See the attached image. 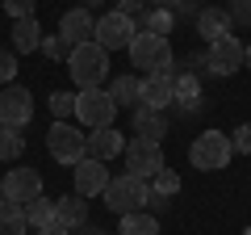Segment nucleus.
<instances>
[{
	"mask_svg": "<svg viewBox=\"0 0 251 235\" xmlns=\"http://www.w3.org/2000/svg\"><path fill=\"white\" fill-rule=\"evenodd\" d=\"M172 88H176V105H180V109H197V101H201V80H197V72L172 76Z\"/></svg>",
	"mask_w": 251,
	"mask_h": 235,
	"instance_id": "412c9836",
	"label": "nucleus"
},
{
	"mask_svg": "<svg viewBox=\"0 0 251 235\" xmlns=\"http://www.w3.org/2000/svg\"><path fill=\"white\" fill-rule=\"evenodd\" d=\"M4 4V13H9L13 21H21V17H34V4L38 0H0Z\"/></svg>",
	"mask_w": 251,
	"mask_h": 235,
	"instance_id": "c85d7f7f",
	"label": "nucleus"
},
{
	"mask_svg": "<svg viewBox=\"0 0 251 235\" xmlns=\"http://www.w3.org/2000/svg\"><path fill=\"white\" fill-rule=\"evenodd\" d=\"M38 46H42V26H38V17L13 21V51L17 55H34Z\"/></svg>",
	"mask_w": 251,
	"mask_h": 235,
	"instance_id": "aec40b11",
	"label": "nucleus"
},
{
	"mask_svg": "<svg viewBox=\"0 0 251 235\" xmlns=\"http://www.w3.org/2000/svg\"><path fill=\"white\" fill-rule=\"evenodd\" d=\"M243 67H251V42H247V63H243Z\"/></svg>",
	"mask_w": 251,
	"mask_h": 235,
	"instance_id": "e433bc0d",
	"label": "nucleus"
},
{
	"mask_svg": "<svg viewBox=\"0 0 251 235\" xmlns=\"http://www.w3.org/2000/svg\"><path fill=\"white\" fill-rule=\"evenodd\" d=\"M243 63H247V46H243L234 34H226V38H218V42H209L205 67H209L214 76H234Z\"/></svg>",
	"mask_w": 251,
	"mask_h": 235,
	"instance_id": "6e6552de",
	"label": "nucleus"
},
{
	"mask_svg": "<svg viewBox=\"0 0 251 235\" xmlns=\"http://www.w3.org/2000/svg\"><path fill=\"white\" fill-rule=\"evenodd\" d=\"M54 223H63V227H84V223H88V202H84L80 193L54 198Z\"/></svg>",
	"mask_w": 251,
	"mask_h": 235,
	"instance_id": "6ab92c4d",
	"label": "nucleus"
},
{
	"mask_svg": "<svg viewBox=\"0 0 251 235\" xmlns=\"http://www.w3.org/2000/svg\"><path fill=\"white\" fill-rule=\"evenodd\" d=\"M172 42L159 34H147V29H138L134 42H130V63L138 67L143 76H168L172 72Z\"/></svg>",
	"mask_w": 251,
	"mask_h": 235,
	"instance_id": "f257e3e1",
	"label": "nucleus"
},
{
	"mask_svg": "<svg viewBox=\"0 0 251 235\" xmlns=\"http://www.w3.org/2000/svg\"><path fill=\"white\" fill-rule=\"evenodd\" d=\"M25 223L38 227V231H42L46 223H54V202H50V198H34V202H25Z\"/></svg>",
	"mask_w": 251,
	"mask_h": 235,
	"instance_id": "bb28decb",
	"label": "nucleus"
},
{
	"mask_svg": "<svg viewBox=\"0 0 251 235\" xmlns=\"http://www.w3.org/2000/svg\"><path fill=\"white\" fill-rule=\"evenodd\" d=\"M25 206H17V202H0V235H25Z\"/></svg>",
	"mask_w": 251,
	"mask_h": 235,
	"instance_id": "4be33fe9",
	"label": "nucleus"
},
{
	"mask_svg": "<svg viewBox=\"0 0 251 235\" xmlns=\"http://www.w3.org/2000/svg\"><path fill=\"white\" fill-rule=\"evenodd\" d=\"M75 118H80L88 130L113 126L117 105H113V97H109V88H80L75 92Z\"/></svg>",
	"mask_w": 251,
	"mask_h": 235,
	"instance_id": "423d86ee",
	"label": "nucleus"
},
{
	"mask_svg": "<svg viewBox=\"0 0 251 235\" xmlns=\"http://www.w3.org/2000/svg\"><path fill=\"white\" fill-rule=\"evenodd\" d=\"M143 9H147V0H117V13H126V17H138Z\"/></svg>",
	"mask_w": 251,
	"mask_h": 235,
	"instance_id": "473e14b6",
	"label": "nucleus"
},
{
	"mask_svg": "<svg viewBox=\"0 0 251 235\" xmlns=\"http://www.w3.org/2000/svg\"><path fill=\"white\" fill-rule=\"evenodd\" d=\"M0 202H4V181H0Z\"/></svg>",
	"mask_w": 251,
	"mask_h": 235,
	"instance_id": "4c0bfd02",
	"label": "nucleus"
},
{
	"mask_svg": "<svg viewBox=\"0 0 251 235\" xmlns=\"http://www.w3.org/2000/svg\"><path fill=\"white\" fill-rule=\"evenodd\" d=\"M122 151H126V135L117 126H100V130L88 135V155H92V160L109 164V160H117Z\"/></svg>",
	"mask_w": 251,
	"mask_h": 235,
	"instance_id": "4468645a",
	"label": "nucleus"
},
{
	"mask_svg": "<svg viewBox=\"0 0 251 235\" xmlns=\"http://www.w3.org/2000/svg\"><path fill=\"white\" fill-rule=\"evenodd\" d=\"M230 26H234L230 13L218 9V4H209V9H201V13H197V34L205 38V42H218V38H226V34H230Z\"/></svg>",
	"mask_w": 251,
	"mask_h": 235,
	"instance_id": "f3484780",
	"label": "nucleus"
},
{
	"mask_svg": "<svg viewBox=\"0 0 251 235\" xmlns=\"http://www.w3.org/2000/svg\"><path fill=\"white\" fill-rule=\"evenodd\" d=\"M130 126H134V135H138V139H147V143H159V139L168 135V118H163L159 109L138 105V109H134V118H130Z\"/></svg>",
	"mask_w": 251,
	"mask_h": 235,
	"instance_id": "dca6fc26",
	"label": "nucleus"
},
{
	"mask_svg": "<svg viewBox=\"0 0 251 235\" xmlns=\"http://www.w3.org/2000/svg\"><path fill=\"white\" fill-rule=\"evenodd\" d=\"M0 126H4V122H0Z\"/></svg>",
	"mask_w": 251,
	"mask_h": 235,
	"instance_id": "ea45409f",
	"label": "nucleus"
},
{
	"mask_svg": "<svg viewBox=\"0 0 251 235\" xmlns=\"http://www.w3.org/2000/svg\"><path fill=\"white\" fill-rule=\"evenodd\" d=\"M88 4H100V0H88Z\"/></svg>",
	"mask_w": 251,
	"mask_h": 235,
	"instance_id": "58836bf2",
	"label": "nucleus"
},
{
	"mask_svg": "<svg viewBox=\"0 0 251 235\" xmlns=\"http://www.w3.org/2000/svg\"><path fill=\"white\" fill-rule=\"evenodd\" d=\"M109 181H113L109 168L100 160H92V155H84V160L75 164V193H80V198H100V193L109 189Z\"/></svg>",
	"mask_w": 251,
	"mask_h": 235,
	"instance_id": "ddd939ff",
	"label": "nucleus"
},
{
	"mask_svg": "<svg viewBox=\"0 0 251 235\" xmlns=\"http://www.w3.org/2000/svg\"><path fill=\"white\" fill-rule=\"evenodd\" d=\"M138 26L134 17H126V13H105V17H97V34H92V42L105 46V51H130V42H134Z\"/></svg>",
	"mask_w": 251,
	"mask_h": 235,
	"instance_id": "0eeeda50",
	"label": "nucleus"
},
{
	"mask_svg": "<svg viewBox=\"0 0 251 235\" xmlns=\"http://www.w3.org/2000/svg\"><path fill=\"white\" fill-rule=\"evenodd\" d=\"M230 147H234L239 155H251V122H243V126L230 135Z\"/></svg>",
	"mask_w": 251,
	"mask_h": 235,
	"instance_id": "7c9ffc66",
	"label": "nucleus"
},
{
	"mask_svg": "<svg viewBox=\"0 0 251 235\" xmlns=\"http://www.w3.org/2000/svg\"><path fill=\"white\" fill-rule=\"evenodd\" d=\"M67 72H72V80L80 84V88H100V84L109 80V51L97 46V42L75 46V51L67 55Z\"/></svg>",
	"mask_w": 251,
	"mask_h": 235,
	"instance_id": "f03ea898",
	"label": "nucleus"
},
{
	"mask_svg": "<svg viewBox=\"0 0 251 235\" xmlns=\"http://www.w3.org/2000/svg\"><path fill=\"white\" fill-rule=\"evenodd\" d=\"M50 114H54V122L72 118L75 114V92H54V97H50Z\"/></svg>",
	"mask_w": 251,
	"mask_h": 235,
	"instance_id": "cd10ccee",
	"label": "nucleus"
},
{
	"mask_svg": "<svg viewBox=\"0 0 251 235\" xmlns=\"http://www.w3.org/2000/svg\"><path fill=\"white\" fill-rule=\"evenodd\" d=\"M92 34H97V17H92V9H67L63 13V21H59V38L67 46H84V42H92Z\"/></svg>",
	"mask_w": 251,
	"mask_h": 235,
	"instance_id": "f8f14e48",
	"label": "nucleus"
},
{
	"mask_svg": "<svg viewBox=\"0 0 251 235\" xmlns=\"http://www.w3.org/2000/svg\"><path fill=\"white\" fill-rule=\"evenodd\" d=\"M230 155H234L230 135H222V130H205V135H197L193 143H188V164H193L197 172H218V168H226Z\"/></svg>",
	"mask_w": 251,
	"mask_h": 235,
	"instance_id": "20e7f679",
	"label": "nucleus"
},
{
	"mask_svg": "<svg viewBox=\"0 0 251 235\" xmlns=\"http://www.w3.org/2000/svg\"><path fill=\"white\" fill-rule=\"evenodd\" d=\"M46 151H50L59 164H72L75 168V164L88 155V135L75 130L72 122H54V126L46 130Z\"/></svg>",
	"mask_w": 251,
	"mask_h": 235,
	"instance_id": "39448f33",
	"label": "nucleus"
},
{
	"mask_svg": "<svg viewBox=\"0 0 251 235\" xmlns=\"http://www.w3.org/2000/svg\"><path fill=\"white\" fill-rule=\"evenodd\" d=\"M72 235H100V231H97V227H88V223H84V227H72Z\"/></svg>",
	"mask_w": 251,
	"mask_h": 235,
	"instance_id": "f704fd0d",
	"label": "nucleus"
},
{
	"mask_svg": "<svg viewBox=\"0 0 251 235\" xmlns=\"http://www.w3.org/2000/svg\"><path fill=\"white\" fill-rule=\"evenodd\" d=\"M21 151H25V135H21L17 126H0V160L13 164Z\"/></svg>",
	"mask_w": 251,
	"mask_h": 235,
	"instance_id": "393cba45",
	"label": "nucleus"
},
{
	"mask_svg": "<svg viewBox=\"0 0 251 235\" xmlns=\"http://www.w3.org/2000/svg\"><path fill=\"white\" fill-rule=\"evenodd\" d=\"M0 181H4V198L17 202V206L42 198V172H38V168H9Z\"/></svg>",
	"mask_w": 251,
	"mask_h": 235,
	"instance_id": "9b49d317",
	"label": "nucleus"
},
{
	"mask_svg": "<svg viewBox=\"0 0 251 235\" xmlns=\"http://www.w3.org/2000/svg\"><path fill=\"white\" fill-rule=\"evenodd\" d=\"M13 76H17V55L0 51V84H13Z\"/></svg>",
	"mask_w": 251,
	"mask_h": 235,
	"instance_id": "2f4dec72",
	"label": "nucleus"
},
{
	"mask_svg": "<svg viewBox=\"0 0 251 235\" xmlns=\"http://www.w3.org/2000/svg\"><path fill=\"white\" fill-rule=\"evenodd\" d=\"M109 97H113L117 109H138L143 105V80H138V76H117V80L109 84Z\"/></svg>",
	"mask_w": 251,
	"mask_h": 235,
	"instance_id": "a211bd4d",
	"label": "nucleus"
},
{
	"mask_svg": "<svg viewBox=\"0 0 251 235\" xmlns=\"http://www.w3.org/2000/svg\"><path fill=\"white\" fill-rule=\"evenodd\" d=\"M143 29H147V34H159V38H168L172 29H176V17H172V9H159V4H155V9L143 17Z\"/></svg>",
	"mask_w": 251,
	"mask_h": 235,
	"instance_id": "a878e982",
	"label": "nucleus"
},
{
	"mask_svg": "<svg viewBox=\"0 0 251 235\" xmlns=\"http://www.w3.org/2000/svg\"><path fill=\"white\" fill-rule=\"evenodd\" d=\"M117 235H159V218L138 210V214H122V231Z\"/></svg>",
	"mask_w": 251,
	"mask_h": 235,
	"instance_id": "b1692460",
	"label": "nucleus"
},
{
	"mask_svg": "<svg viewBox=\"0 0 251 235\" xmlns=\"http://www.w3.org/2000/svg\"><path fill=\"white\" fill-rule=\"evenodd\" d=\"M38 235H72V227H63V223H46Z\"/></svg>",
	"mask_w": 251,
	"mask_h": 235,
	"instance_id": "72a5a7b5",
	"label": "nucleus"
},
{
	"mask_svg": "<svg viewBox=\"0 0 251 235\" xmlns=\"http://www.w3.org/2000/svg\"><path fill=\"white\" fill-rule=\"evenodd\" d=\"M147 4H159V9H168V4H176V0H147Z\"/></svg>",
	"mask_w": 251,
	"mask_h": 235,
	"instance_id": "c9c22d12",
	"label": "nucleus"
},
{
	"mask_svg": "<svg viewBox=\"0 0 251 235\" xmlns=\"http://www.w3.org/2000/svg\"><path fill=\"white\" fill-rule=\"evenodd\" d=\"M163 164V147L159 143H147V139H134V143H126V172L138 176V181H151Z\"/></svg>",
	"mask_w": 251,
	"mask_h": 235,
	"instance_id": "1a4fd4ad",
	"label": "nucleus"
},
{
	"mask_svg": "<svg viewBox=\"0 0 251 235\" xmlns=\"http://www.w3.org/2000/svg\"><path fill=\"white\" fill-rule=\"evenodd\" d=\"M29 118H34V97H29V88L25 84H4V92H0V122L25 130Z\"/></svg>",
	"mask_w": 251,
	"mask_h": 235,
	"instance_id": "9d476101",
	"label": "nucleus"
},
{
	"mask_svg": "<svg viewBox=\"0 0 251 235\" xmlns=\"http://www.w3.org/2000/svg\"><path fill=\"white\" fill-rule=\"evenodd\" d=\"M147 185H151V202H168V198H176V193H180V176L172 168H159Z\"/></svg>",
	"mask_w": 251,
	"mask_h": 235,
	"instance_id": "5701e85b",
	"label": "nucleus"
},
{
	"mask_svg": "<svg viewBox=\"0 0 251 235\" xmlns=\"http://www.w3.org/2000/svg\"><path fill=\"white\" fill-rule=\"evenodd\" d=\"M143 105L147 109H168L176 105V88H172V72L168 76H143Z\"/></svg>",
	"mask_w": 251,
	"mask_h": 235,
	"instance_id": "2eb2a0df",
	"label": "nucleus"
},
{
	"mask_svg": "<svg viewBox=\"0 0 251 235\" xmlns=\"http://www.w3.org/2000/svg\"><path fill=\"white\" fill-rule=\"evenodd\" d=\"M100 198H105V206L113 210L117 218H122V214H138V210L151 202V185L138 181V176H130V172H122V176L109 181V189L100 193Z\"/></svg>",
	"mask_w": 251,
	"mask_h": 235,
	"instance_id": "7ed1b4c3",
	"label": "nucleus"
},
{
	"mask_svg": "<svg viewBox=\"0 0 251 235\" xmlns=\"http://www.w3.org/2000/svg\"><path fill=\"white\" fill-rule=\"evenodd\" d=\"M38 51H46L50 59H67V55H72V46L63 42L59 34H50V38H42V46H38Z\"/></svg>",
	"mask_w": 251,
	"mask_h": 235,
	"instance_id": "c756f323",
	"label": "nucleus"
}]
</instances>
